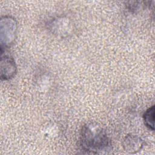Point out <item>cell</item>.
Returning <instances> with one entry per match:
<instances>
[{"label":"cell","instance_id":"2","mask_svg":"<svg viewBox=\"0 0 155 155\" xmlns=\"http://www.w3.org/2000/svg\"><path fill=\"white\" fill-rule=\"evenodd\" d=\"M16 19L11 16H2L1 19V50L10 46L15 41L18 29Z\"/></svg>","mask_w":155,"mask_h":155},{"label":"cell","instance_id":"4","mask_svg":"<svg viewBox=\"0 0 155 155\" xmlns=\"http://www.w3.org/2000/svg\"><path fill=\"white\" fill-rule=\"evenodd\" d=\"M124 150L130 154H135L140 151L143 145V140L138 136L129 134L125 136L123 141Z\"/></svg>","mask_w":155,"mask_h":155},{"label":"cell","instance_id":"1","mask_svg":"<svg viewBox=\"0 0 155 155\" xmlns=\"http://www.w3.org/2000/svg\"><path fill=\"white\" fill-rule=\"evenodd\" d=\"M82 149L90 154H105L111 149L110 140L106 131L96 124L84 125L80 133Z\"/></svg>","mask_w":155,"mask_h":155},{"label":"cell","instance_id":"5","mask_svg":"<svg viewBox=\"0 0 155 155\" xmlns=\"http://www.w3.org/2000/svg\"><path fill=\"white\" fill-rule=\"evenodd\" d=\"M154 105L149 107L143 115V119L145 125L150 130H154Z\"/></svg>","mask_w":155,"mask_h":155},{"label":"cell","instance_id":"3","mask_svg":"<svg viewBox=\"0 0 155 155\" xmlns=\"http://www.w3.org/2000/svg\"><path fill=\"white\" fill-rule=\"evenodd\" d=\"M17 72V67L15 60L9 55L1 56V79L7 81L13 78Z\"/></svg>","mask_w":155,"mask_h":155}]
</instances>
